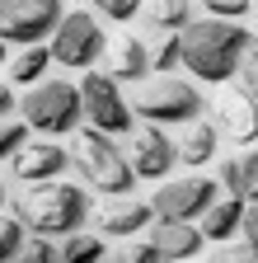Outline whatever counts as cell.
<instances>
[{"mask_svg": "<svg viewBox=\"0 0 258 263\" xmlns=\"http://www.w3.org/2000/svg\"><path fill=\"white\" fill-rule=\"evenodd\" d=\"M183 43V71L202 85H225L235 80V66L244 57V47L253 43V33L244 28V19H188L178 28Z\"/></svg>", "mask_w": 258, "mask_h": 263, "instance_id": "1", "label": "cell"}, {"mask_svg": "<svg viewBox=\"0 0 258 263\" xmlns=\"http://www.w3.org/2000/svg\"><path fill=\"white\" fill-rule=\"evenodd\" d=\"M14 216L38 230V235H71V230L89 226V193L66 179H43V183H24L14 193Z\"/></svg>", "mask_w": 258, "mask_h": 263, "instance_id": "2", "label": "cell"}, {"mask_svg": "<svg viewBox=\"0 0 258 263\" xmlns=\"http://www.w3.org/2000/svg\"><path fill=\"white\" fill-rule=\"evenodd\" d=\"M75 170L85 174V183L94 193H108V197H122V193H136V170H132V155H127L108 132L99 127H85L80 132V146L71 151Z\"/></svg>", "mask_w": 258, "mask_h": 263, "instance_id": "3", "label": "cell"}, {"mask_svg": "<svg viewBox=\"0 0 258 263\" xmlns=\"http://www.w3.org/2000/svg\"><path fill=\"white\" fill-rule=\"evenodd\" d=\"M19 118L38 132V137H71L85 118V99H80V85L71 80H38L28 85V94L19 99Z\"/></svg>", "mask_w": 258, "mask_h": 263, "instance_id": "4", "label": "cell"}, {"mask_svg": "<svg viewBox=\"0 0 258 263\" xmlns=\"http://www.w3.org/2000/svg\"><path fill=\"white\" fill-rule=\"evenodd\" d=\"M132 108L146 122H192L202 118V89L192 80H178L174 71H150L132 85Z\"/></svg>", "mask_w": 258, "mask_h": 263, "instance_id": "5", "label": "cell"}, {"mask_svg": "<svg viewBox=\"0 0 258 263\" xmlns=\"http://www.w3.org/2000/svg\"><path fill=\"white\" fill-rule=\"evenodd\" d=\"M80 99H85L89 127L108 132V137H132L136 132V108H132V99L122 94L113 71H99V66L80 71Z\"/></svg>", "mask_w": 258, "mask_h": 263, "instance_id": "6", "label": "cell"}, {"mask_svg": "<svg viewBox=\"0 0 258 263\" xmlns=\"http://www.w3.org/2000/svg\"><path fill=\"white\" fill-rule=\"evenodd\" d=\"M47 47H52L56 66H66V71H89V66H99L108 57V33H104V24L89 10H66L61 24L52 28Z\"/></svg>", "mask_w": 258, "mask_h": 263, "instance_id": "7", "label": "cell"}, {"mask_svg": "<svg viewBox=\"0 0 258 263\" xmlns=\"http://www.w3.org/2000/svg\"><path fill=\"white\" fill-rule=\"evenodd\" d=\"M221 183L207 174H192V179H160V188L150 193V207L155 221H202V212L216 202Z\"/></svg>", "mask_w": 258, "mask_h": 263, "instance_id": "8", "label": "cell"}, {"mask_svg": "<svg viewBox=\"0 0 258 263\" xmlns=\"http://www.w3.org/2000/svg\"><path fill=\"white\" fill-rule=\"evenodd\" d=\"M66 14V0H0V33L5 43H43Z\"/></svg>", "mask_w": 258, "mask_h": 263, "instance_id": "9", "label": "cell"}, {"mask_svg": "<svg viewBox=\"0 0 258 263\" xmlns=\"http://www.w3.org/2000/svg\"><path fill=\"white\" fill-rule=\"evenodd\" d=\"M132 170L136 179H169V170L178 164V141L165 137V122H150V127H136L132 132Z\"/></svg>", "mask_w": 258, "mask_h": 263, "instance_id": "10", "label": "cell"}, {"mask_svg": "<svg viewBox=\"0 0 258 263\" xmlns=\"http://www.w3.org/2000/svg\"><path fill=\"white\" fill-rule=\"evenodd\" d=\"M71 151L56 146V137H38V141H24V151L10 160V174L19 183H43V179H61L71 170Z\"/></svg>", "mask_w": 258, "mask_h": 263, "instance_id": "11", "label": "cell"}, {"mask_svg": "<svg viewBox=\"0 0 258 263\" xmlns=\"http://www.w3.org/2000/svg\"><path fill=\"white\" fill-rule=\"evenodd\" d=\"M216 132L235 146H253L258 141V99H249L244 89H230L216 99Z\"/></svg>", "mask_w": 258, "mask_h": 263, "instance_id": "12", "label": "cell"}, {"mask_svg": "<svg viewBox=\"0 0 258 263\" xmlns=\"http://www.w3.org/2000/svg\"><path fill=\"white\" fill-rule=\"evenodd\" d=\"M99 221V235H113V240H132V235H141V230L155 221V207L150 202H141V197H132V193H122V197H113V202L94 216Z\"/></svg>", "mask_w": 258, "mask_h": 263, "instance_id": "13", "label": "cell"}, {"mask_svg": "<svg viewBox=\"0 0 258 263\" xmlns=\"http://www.w3.org/2000/svg\"><path fill=\"white\" fill-rule=\"evenodd\" d=\"M150 240L160 249V258H192L202 254V221H160L150 230Z\"/></svg>", "mask_w": 258, "mask_h": 263, "instance_id": "14", "label": "cell"}, {"mask_svg": "<svg viewBox=\"0 0 258 263\" xmlns=\"http://www.w3.org/2000/svg\"><path fill=\"white\" fill-rule=\"evenodd\" d=\"M108 71L117 76V80H141V76H150V47H146V38H117V43H108Z\"/></svg>", "mask_w": 258, "mask_h": 263, "instance_id": "15", "label": "cell"}, {"mask_svg": "<svg viewBox=\"0 0 258 263\" xmlns=\"http://www.w3.org/2000/svg\"><path fill=\"white\" fill-rule=\"evenodd\" d=\"M52 71V47L47 43H24L10 61H5V80L10 85H38Z\"/></svg>", "mask_w": 258, "mask_h": 263, "instance_id": "16", "label": "cell"}, {"mask_svg": "<svg viewBox=\"0 0 258 263\" xmlns=\"http://www.w3.org/2000/svg\"><path fill=\"white\" fill-rule=\"evenodd\" d=\"M244 202H249V197H240V193H230V197H216V202L202 212V235H207V240H230V235H240Z\"/></svg>", "mask_w": 258, "mask_h": 263, "instance_id": "17", "label": "cell"}, {"mask_svg": "<svg viewBox=\"0 0 258 263\" xmlns=\"http://www.w3.org/2000/svg\"><path fill=\"white\" fill-rule=\"evenodd\" d=\"M216 146H221L216 122H197V118H192L188 137L178 141V164H192V170H202L207 160H216Z\"/></svg>", "mask_w": 258, "mask_h": 263, "instance_id": "18", "label": "cell"}, {"mask_svg": "<svg viewBox=\"0 0 258 263\" xmlns=\"http://www.w3.org/2000/svg\"><path fill=\"white\" fill-rule=\"evenodd\" d=\"M104 254H108L104 235H89L85 226H80V230H71V235H61V258H66V263H85V258H104Z\"/></svg>", "mask_w": 258, "mask_h": 263, "instance_id": "19", "label": "cell"}, {"mask_svg": "<svg viewBox=\"0 0 258 263\" xmlns=\"http://www.w3.org/2000/svg\"><path fill=\"white\" fill-rule=\"evenodd\" d=\"M192 19V0H150V24L160 33H178Z\"/></svg>", "mask_w": 258, "mask_h": 263, "instance_id": "20", "label": "cell"}, {"mask_svg": "<svg viewBox=\"0 0 258 263\" xmlns=\"http://www.w3.org/2000/svg\"><path fill=\"white\" fill-rule=\"evenodd\" d=\"M28 132H33V127H28L24 118H19V122H14V118H5V127H0V174H5V170H10V160L24 151Z\"/></svg>", "mask_w": 258, "mask_h": 263, "instance_id": "21", "label": "cell"}, {"mask_svg": "<svg viewBox=\"0 0 258 263\" xmlns=\"http://www.w3.org/2000/svg\"><path fill=\"white\" fill-rule=\"evenodd\" d=\"M178 66H183V43H178V33H165L150 52V71H178Z\"/></svg>", "mask_w": 258, "mask_h": 263, "instance_id": "22", "label": "cell"}, {"mask_svg": "<svg viewBox=\"0 0 258 263\" xmlns=\"http://www.w3.org/2000/svg\"><path fill=\"white\" fill-rule=\"evenodd\" d=\"M24 240H28V226H24V221L10 212L5 221H0V263H5V258H19Z\"/></svg>", "mask_w": 258, "mask_h": 263, "instance_id": "23", "label": "cell"}, {"mask_svg": "<svg viewBox=\"0 0 258 263\" xmlns=\"http://www.w3.org/2000/svg\"><path fill=\"white\" fill-rule=\"evenodd\" d=\"M235 89H244L249 99H258V43L244 47L240 66H235Z\"/></svg>", "mask_w": 258, "mask_h": 263, "instance_id": "24", "label": "cell"}, {"mask_svg": "<svg viewBox=\"0 0 258 263\" xmlns=\"http://www.w3.org/2000/svg\"><path fill=\"white\" fill-rule=\"evenodd\" d=\"M19 258H28V263H47V258H61V245H56V235H38V230H28V240H24Z\"/></svg>", "mask_w": 258, "mask_h": 263, "instance_id": "25", "label": "cell"}, {"mask_svg": "<svg viewBox=\"0 0 258 263\" xmlns=\"http://www.w3.org/2000/svg\"><path fill=\"white\" fill-rule=\"evenodd\" d=\"M240 197L258 202V141L240 155Z\"/></svg>", "mask_w": 258, "mask_h": 263, "instance_id": "26", "label": "cell"}, {"mask_svg": "<svg viewBox=\"0 0 258 263\" xmlns=\"http://www.w3.org/2000/svg\"><path fill=\"white\" fill-rule=\"evenodd\" d=\"M141 5L146 0H94V10H99L104 19H113V24H132L141 14Z\"/></svg>", "mask_w": 258, "mask_h": 263, "instance_id": "27", "label": "cell"}, {"mask_svg": "<svg viewBox=\"0 0 258 263\" xmlns=\"http://www.w3.org/2000/svg\"><path fill=\"white\" fill-rule=\"evenodd\" d=\"M202 10L216 14V19H244L253 10V0H202Z\"/></svg>", "mask_w": 258, "mask_h": 263, "instance_id": "28", "label": "cell"}, {"mask_svg": "<svg viewBox=\"0 0 258 263\" xmlns=\"http://www.w3.org/2000/svg\"><path fill=\"white\" fill-rule=\"evenodd\" d=\"M240 235L258 245V202H244V216H240Z\"/></svg>", "mask_w": 258, "mask_h": 263, "instance_id": "29", "label": "cell"}, {"mask_svg": "<svg viewBox=\"0 0 258 263\" xmlns=\"http://www.w3.org/2000/svg\"><path fill=\"white\" fill-rule=\"evenodd\" d=\"M122 258H141V263H155V258H160V249H155V240H141V245H127V249H122Z\"/></svg>", "mask_w": 258, "mask_h": 263, "instance_id": "30", "label": "cell"}, {"mask_svg": "<svg viewBox=\"0 0 258 263\" xmlns=\"http://www.w3.org/2000/svg\"><path fill=\"white\" fill-rule=\"evenodd\" d=\"M221 183H225V193H240V155H230V160H225Z\"/></svg>", "mask_w": 258, "mask_h": 263, "instance_id": "31", "label": "cell"}, {"mask_svg": "<svg viewBox=\"0 0 258 263\" xmlns=\"http://www.w3.org/2000/svg\"><path fill=\"white\" fill-rule=\"evenodd\" d=\"M19 113V99H14V85H0V118H14Z\"/></svg>", "mask_w": 258, "mask_h": 263, "instance_id": "32", "label": "cell"}, {"mask_svg": "<svg viewBox=\"0 0 258 263\" xmlns=\"http://www.w3.org/2000/svg\"><path fill=\"white\" fill-rule=\"evenodd\" d=\"M14 212V188H0V221Z\"/></svg>", "mask_w": 258, "mask_h": 263, "instance_id": "33", "label": "cell"}, {"mask_svg": "<svg viewBox=\"0 0 258 263\" xmlns=\"http://www.w3.org/2000/svg\"><path fill=\"white\" fill-rule=\"evenodd\" d=\"M0 85H10V80H5V57H0Z\"/></svg>", "mask_w": 258, "mask_h": 263, "instance_id": "34", "label": "cell"}, {"mask_svg": "<svg viewBox=\"0 0 258 263\" xmlns=\"http://www.w3.org/2000/svg\"><path fill=\"white\" fill-rule=\"evenodd\" d=\"M5 47H10V43H5V33H0V57H5Z\"/></svg>", "mask_w": 258, "mask_h": 263, "instance_id": "35", "label": "cell"}, {"mask_svg": "<svg viewBox=\"0 0 258 263\" xmlns=\"http://www.w3.org/2000/svg\"><path fill=\"white\" fill-rule=\"evenodd\" d=\"M0 127H5V118H0Z\"/></svg>", "mask_w": 258, "mask_h": 263, "instance_id": "36", "label": "cell"}, {"mask_svg": "<svg viewBox=\"0 0 258 263\" xmlns=\"http://www.w3.org/2000/svg\"><path fill=\"white\" fill-rule=\"evenodd\" d=\"M253 43H258V33H253Z\"/></svg>", "mask_w": 258, "mask_h": 263, "instance_id": "37", "label": "cell"}, {"mask_svg": "<svg viewBox=\"0 0 258 263\" xmlns=\"http://www.w3.org/2000/svg\"><path fill=\"white\" fill-rule=\"evenodd\" d=\"M71 5H75V0H71Z\"/></svg>", "mask_w": 258, "mask_h": 263, "instance_id": "38", "label": "cell"}]
</instances>
